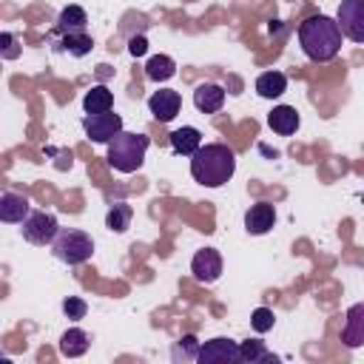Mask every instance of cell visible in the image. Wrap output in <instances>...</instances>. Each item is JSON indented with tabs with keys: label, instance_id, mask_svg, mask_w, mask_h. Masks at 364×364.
I'll return each instance as SVG.
<instances>
[{
	"label": "cell",
	"instance_id": "cell-1",
	"mask_svg": "<svg viewBox=\"0 0 364 364\" xmlns=\"http://www.w3.org/2000/svg\"><path fill=\"white\" fill-rule=\"evenodd\" d=\"M341 28L333 17L327 14H316V17H307L301 26H299V43H301V51L316 60V63H327L338 54L341 48Z\"/></svg>",
	"mask_w": 364,
	"mask_h": 364
},
{
	"label": "cell",
	"instance_id": "cell-2",
	"mask_svg": "<svg viewBox=\"0 0 364 364\" xmlns=\"http://www.w3.org/2000/svg\"><path fill=\"white\" fill-rule=\"evenodd\" d=\"M236 171V154L225 142H208L191 156V176L205 188L225 185Z\"/></svg>",
	"mask_w": 364,
	"mask_h": 364
},
{
	"label": "cell",
	"instance_id": "cell-3",
	"mask_svg": "<svg viewBox=\"0 0 364 364\" xmlns=\"http://www.w3.org/2000/svg\"><path fill=\"white\" fill-rule=\"evenodd\" d=\"M145 151H148V136H145V134L119 131V134L108 142V162H111V168H117L119 173H134V171L142 168Z\"/></svg>",
	"mask_w": 364,
	"mask_h": 364
},
{
	"label": "cell",
	"instance_id": "cell-4",
	"mask_svg": "<svg viewBox=\"0 0 364 364\" xmlns=\"http://www.w3.org/2000/svg\"><path fill=\"white\" fill-rule=\"evenodd\" d=\"M51 250H54V256H57L60 262H65V264H82V262L91 259L94 242H91L88 233H82V230H68V228H65V230H60L57 239L51 242Z\"/></svg>",
	"mask_w": 364,
	"mask_h": 364
},
{
	"label": "cell",
	"instance_id": "cell-5",
	"mask_svg": "<svg viewBox=\"0 0 364 364\" xmlns=\"http://www.w3.org/2000/svg\"><path fill=\"white\" fill-rule=\"evenodd\" d=\"M60 233V225L54 219V213H46V210H31L26 219H23V239L31 242V245H51Z\"/></svg>",
	"mask_w": 364,
	"mask_h": 364
},
{
	"label": "cell",
	"instance_id": "cell-6",
	"mask_svg": "<svg viewBox=\"0 0 364 364\" xmlns=\"http://www.w3.org/2000/svg\"><path fill=\"white\" fill-rule=\"evenodd\" d=\"M341 34L353 43H364V0H341L336 11Z\"/></svg>",
	"mask_w": 364,
	"mask_h": 364
},
{
	"label": "cell",
	"instance_id": "cell-7",
	"mask_svg": "<svg viewBox=\"0 0 364 364\" xmlns=\"http://www.w3.org/2000/svg\"><path fill=\"white\" fill-rule=\"evenodd\" d=\"M82 131L91 142H111L119 131H122V117L114 111H102V114H85L82 119Z\"/></svg>",
	"mask_w": 364,
	"mask_h": 364
},
{
	"label": "cell",
	"instance_id": "cell-8",
	"mask_svg": "<svg viewBox=\"0 0 364 364\" xmlns=\"http://www.w3.org/2000/svg\"><path fill=\"white\" fill-rule=\"evenodd\" d=\"M196 361L199 364H236V361H242V350L236 341L219 336V338H210L199 347Z\"/></svg>",
	"mask_w": 364,
	"mask_h": 364
},
{
	"label": "cell",
	"instance_id": "cell-9",
	"mask_svg": "<svg viewBox=\"0 0 364 364\" xmlns=\"http://www.w3.org/2000/svg\"><path fill=\"white\" fill-rule=\"evenodd\" d=\"M191 273H193L196 282L213 284V282L222 276V256H219V250H216V247L199 250V253L193 256V262H191Z\"/></svg>",
	"mask_w": 364,
	"mask_h": 364
},
{
	"label": "cell",
	"instance_id": "cell-10",
	"mask_svg": "<svg viewBox=\"0 0 364 364\" xmlns=\"http://www.w3.org/2000/svg\"><path fill=\"white\" fill-rule=\"evenodd\" d=\"M179 105H182L179 94H176V91H168V88L154 91V94L148 97V111H151L159 122H171V119L179 114Z\"/></svg>",
	"mask_w": 364,
	"mask_h": 364
},
{
	"label": "cell",
	"instance_id": "cell-11",
	"mask_svg": "<svg viewBox=\"0 0 364 364\" xmlns=\"http://www.w3.org/2000/svg\"><path fill=\"white\" fill-rule=\"evenodd\" d=\"M273 225H276V210H273L270 202H256V205H250V210L245 213V230L253 233V236L267 233Z\"/></svg>",
	"mask_w": 364,
	"mask_h": 364
},
{
	"label": "cell",
	"instance_id": "cell-12",
	"mask_svg": "<svg viewBox=\"0 0 364 364\" xmlns=\"http://www.w3.org/2000/svg\"><path fill=\"white\" fill-rule=\"evenodd\" d=\"M28 216V199L23 193L6 191L0 196V219L6 225H23V219Z\"/></svg>",
	"mask_w": 364,
	"mask_h": 364
},
{
	"label": "cell",
	"instance_id": "cell-13",
	"mask_svg": "<svg viewBox=\"0 0 364 364\" xmlns=\"http://www.w3.org/2000/svg\"><path fill=\"white\" fill-rule=\"evenodd\" d=\"M168 139H171L173 154H179V156H193V154L202 148V134H199V128H193V125H182V128L171 131Z\"/></svg>",
	"mask_w": 364,
	"mask_h": 364
},
{
	"label": "cell",
	"instance_id": "cell-14",
	"mask_svg": "<svg viewBox=\"0 0 364 364\" xmlns=\"http://www.w3.org/2000/svg\"><path fill=\"white\" fill-rule=\"evenodd\" d=\"M341 341L347 347H361L364 344V304H353L344 316V330Z\"/></svg>",
	"mask_w": 364,
	"mask_h": 364
},
{
	"label": "cell",
	"instance_id": "cell-15",
	"mask_svg": "<svg viewBox=\"0 0 364 364\" xmlns=\"http://www.w3.org/2000/svg\"><path fill=\"white\" fill-rule=\"evenodd\" d=\"M193 105L202 111V114H213L225 105V88L216 85V82H202L196 85L193 91Z\"/></svg>",
	"mask_w": 364,
	"mask_h": 364
},
{
	"label": "cell",
	"instance_id": "cell-16",
	"mask_svg": "<svg viewBox=\"0 0 364 364\" xmlns=\"http://www.w3.org/2000/svg\"><path fill=\"white\" fill-rule=\"evenodd\" d=\"M267 125H270L279 136H290V134H296V128H299V111H296L293 105H276V108L270 111V117H267Z\"/></svg>",
	"mask_w": 364,
	"mask_h": 364
},
{
	"label": "cell",
	"instance_id": "cell-17",
	"mask_svg": "<svg viewBox=\"0 0 364 364\" xmlns=\"http://www.w3.org/2000/svg\"><path fill=\"white\" fill-rule=\"evenodd\" d=\"M85 23H88L85 9H80V6H65V9L60 11V17H57V31H60V34H80V31H85Z\"/></svg>",
	"mask_w": 364,
	"mask_h": 364
},
{
	"label": "cell",
	"instance_id": "cell-18",
	"mask_svg": "<svg viewBox=\"0 0 364 364\" xmlns=\"http://www.w3.org/2000/svg\"><path fill=\"white\" fill-rule=\"evenodd\" d=\"M256 91H259V97H264V100L282 97V94L287 91V77H284L282 71H264V74H259V80H256Z\"/></svg>",
	"mask_w": 364,
	"mask_h": 364
},
{
	"label": "cell",
	"instance_id": "cell-19",
	"mask_svg": "<svg viewBox=\"0 0 364 364\" xmlns=\"http://www.w3.org/2000/svg\"><path fill=\"white\" fill-rule=\"evenodd\" d=\"M85 350H88V336H85V330L71 327V330H65V333L60 336V353H63V355L77 358V355H82Z\"/></svg>",
	"mask_w": 364,
	"mask_h": 364
},
{
	"label": "cell",
	"instance_id": "cell-20",
	"mask_svg": "<svg viewBox=\"0 0 364 364\" xmlns=\"http://www.w3.org/2000/svg\"><path fill=\"white\" fill-rule=\"evenodd\" d=\"M173 74H176V63H173L168 54H156V57H151V60L145 63V77L154 80V82H165V80H171Z\"/></svg>",
	"mask_w": 364,
	"mask_h": 364
},
{
	"label": "cell",
	"instance_id": "cell-21",
	"mask_svg": "<svg viewBox=\"0 0 364 364\" xmlns=\"http://www.w3.org/2000/svg\"><path fill=\"white\" fill-rule=\"evenodd\" d=\"M111 105H114V94H111L105 85H94V88L82 97L85 114H102V111H111Z\"/></svg>",
	"mask_w": 364,
	"mask_h": 364
},
{
	"label": "cell",
	"instance_id": "cell-22",
	"mask_svg": "<svg viewBox=\"0 0 364 364\" xmlns=\"http://www.w3.org/2000/svg\"><path fill=\"white\" fill-rule=\"evenodd\" d=\"M131 216H134L131 205H128V202H117V205H111V210H108V216H105V225H108V230H114V233H125L128 225H131Z\"/></svg>",
	"mask_w": 364,
	"mask_h": 364
},
{
	"label": "cell",
	"instance_id": "cell-23",
	"mask_svg": "<svg viewBox=\"0 0 364 364\" xmlns=\"http://www.w3.org/2000/svg\"><path fill=\"white\" fill-rule=\"evenodd\" d=\"M239 350H242V361H250V364H259V361H276V355H270L259 338H247V341H242Z\"/></svg>",
	"mask_w": 364,
	"mask_h": 364
},
{
	"label": "cell",
	"instance_id": "cell-24",
	"mask_svg": "<svg viewBox=\"0 0 364 364\" xmlns=\"http://www.w3.org/2000/svg\"><path fill=\"white\" fill-rule=\"evenodd\" d=\"M199 341H196V336H182L176 344H173V350H171V355H173V361H196V355H199Z\"/></svg>",
	"mask_w": 364,
	"mask_h": 364
},
{
	"label": "cell",
	"instance_id": "cell-25",
	"mask_svg": "<svg viewBox=\"0 0 364 364\" xmlns=\"http://www.w3.org/2000/svg\"><path fill=\"white\" fill-rule=\"evenodd\" d=\"M91 37L85 34V31H80V34H63V48L71 54V57H85L88 51H91Z\"/></svg>",
	"mask_w": 364,
	"mask_h": 364
},
{
	"label": "cell",
	"instance_id": "cell-26",
	"mask_svg": "<svg viewBox=\"0 0 364 364\" xmlns=\"http://www.w3.org/2000/svg\"><path fill=\"white\" fill-rule=\"evenodd\" d=\"M273 310H267V307H256L253 310V316H250V324H253V330L256 333H267V330H273Z\"/></svg>",
	"mask_w": 364,
	"mask_h": 364
},
{
	"label": "cell",
	"instance_id": "cell-27",
	"mask_svg": "<svg viewBox=\"0 0 364 364\" xmlns=\"http://www.w3.org/2000/svg\"><path fill=\"white\" fill-rule=\"evenodd\" d=\"M63 313H65L68 318L80 321V318H85V313H88V304H85L80 296H68V299L63 301Z\"/></svg>",
	"mask_w": 364,
	"mask_h": 364
},
{
	"label": "cell",
	"instance_id": "cell-28",
	"mask_svg": "<svg viewBox=\"0 0 364 364\" xmlns=\"http://www.w3.org/2000/svg\"><path fill=\"white\" fill-rule=\"evenodd\" d=\"M0 46H3V57H6V60H14V57L20 54L17 40H14V34H9V31L0 34Z\"/></svg>",
	"mask_w": 364,
	"mask_h": 364
},
{
	"label": "cell",
	"instance_id": "cell-29",
	"mask_svg": "<svg viewBox=\"0 0 364 364\" xmlns=\"http://www.w3.org/2000/svg\"><path fill=\"white\" fill-rule=\"evenodd\" d=\"M128 51H131L134 57H142V54L148 51V40H145L142 34H134V37L128 40Z\"/></svg>",
	"mask_w": 364,
	"mask_h": 364
}]
</instances>
